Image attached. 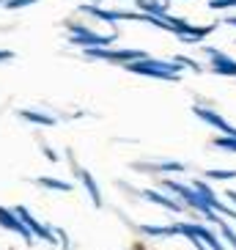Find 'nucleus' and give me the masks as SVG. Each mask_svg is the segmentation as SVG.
<instances>
[]
</instances>
